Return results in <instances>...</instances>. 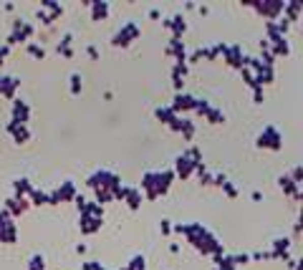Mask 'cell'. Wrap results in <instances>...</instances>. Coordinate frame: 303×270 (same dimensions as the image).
I'll return each mask as SVG.
<instances>
[{"mask_svg": "<svg viewBox=\"0 0 303 270\" xmlns=\"http://www.w3.org/2000/svg\"><path fill=\"white\" fill-rule=\"evenodd\" d=\"M200 162H195L187 152H182V154H177V159H174V167H172V172H174V177H182V179H187V177H192L195 174V167H197Z\"/></svg>", "mask_w": 303, "mask_h": 270, "instance_id": "cell-6", "label": "cell"}, {"mask_svg": "<svg viewBox=\"0 0 303 270\" xmlns=\"http://www.w3.org/2000/svg\"><path fill=\"white\" fill-rule=\"evenodd\" d=\"M81 270H104V265H101L99 260H86V263H83V268H81Z\"/></svg>", "mask_w": 303, "mask_h": 270, "instance_id": "cell-30", "label": "cell"}, {"mask_svg": "<svg viewBox=\"0 0 303 270\" xmlns=\"http://www.w3.org/2000/svg\"><path fill=\"white\" fill-rule=\"evenodd\" d=\"M8 132L13 134V139H15L18 144H25V141L31 139V129H28V124H18V122H10V124H8Z\"/></svg>", "mask_w": 303, "mask_h": 270, "instance_id": "cell-16", "label": "cell"}, {"mask_svg": "<svg viewBox=\"0 0 303 270\" xmlns=\"http://www.w3.org/2000/svg\"><path fill=\"white\" fill-rule=\"evenodd\" d=\"M18 78H13V76H0V94L3 96H13L15 94V88H18Z\"/></svg>", "mask_w": 303, "mask_h": 270, "instance_id": "cell-21", "label": "cell"}, {"mask_svg": "<svg viewBox=\"0 0 303 270\" xmlns=\"http://www.w3.org/2000/svg\"><path fill=\"white\" fill-rule=\"evenodd\" d=\"M124 270H147V258L144 255H132V260L124 265Z\"/></svg>", "mask_w": 303, "mask_h": 270, "instance_id": "cell-23", "label": "cell"}, {"mask_svg": "<svg viewBox=\"0 0 303 270\" xmlns=\"http://www.w3.org/2000/svg\"><path fill=\"white\" fill-rule=\"evenodd\" d=\"M154 116H157L162 124H167V127L177 119V114L172 111V106H169V104H167V106H157V109H154Z\"/></svg>", "mask_w": 303, "mask_h": 270, "instance_id": "cell-20", "label": "cell"}, {"mask_svg": "<svg viewBox=\"0 0 303 270\" xmlns=\"http://www.w3.org/2000/svg\"><path fill=\"white\" fill-rule=\"evenodd\" d=\"M172 232H177V235H185V240L197 250V253H202V255H220V253H225L223 250V243L202 225V222H174L172 225Z\"/></svg>", "mask_w": 303, "mask_h": 270, "instance_id": "cell-1", "label": "cell"}, {"mask_svg": "<svg viewBox=\"0 0 303 270\" xmlns=\"http://www.w3.org/2000/svg\"><path fill=\"white\" fill-rule=\"evenodd\" d=\"M36 33V25L33 23H28L25 18H18L15 23H13V33H10V38H8V46H13V43H28V38Z\"/></svg>", "mask_w": 303, "mask_h": 270, "instance_id": "cell-5", "label": "cell"}, {"mask_svg": "<svg viewBox=\"0 0 303 270\" xmlns=\"http://www.w3.org/2000/svg\"><path fill=\"white\" fill-rule=\"evenodd\" d=\"M278 185H281V190H283L286 195H291L296 202L301 200V185H298V182H296L291 174H283V177L278 179Z\"/></svg>", "mask_w": 303, "mask_h": 270, "instance_id": "cell-14", "label": "cell"}, {"mask_svg": "<svg viewBox=\"0 0 303 270\" xmlns=\"http://www.w3.org/2000/svg\"><path fill=\"white\" fill-rule=\"evenodd\" d=\"M159 232L162 235H172V220H162L159 222Z\"/></svg>", "mask_w": 303, "mask_h": 270, "instance_id": "cell-29", "label": "cell"}, {"mask_svg": "<svg viewBox=\"0 0 303 270\" xmlns=\"http://www.w3.org/2000/svg\"><path fill=\"white\" fill-rule=\"evenodd\" d=\"M230 258H232L235 268H243V265H248V263H250V255H248V253H235V255H230Z\"/></svg>", "mask_w": 303, "mask_h": 270, "instance_id": "cell-27", "label": "cell"}, {"mask_svg": "<svg viewBox=\"0 0 303 270\" xmlns=\"http://www.w3.org/2000/svg\"><path fill=\"white\" fill-rule=\"evenodd\" d=\"M223 56H225V61H227V66H232V68H240L245 66V51H243V46H237V43H232V46H225V51H223Z\"/></svg>", "mask_w": 303, "mask_h": 270, "instance_id": "cell-10", "label": "cell"}, {"mask_svg": "<svg viewBox=\"0 0 303 270\" xmlns=\"http://www.w3.org/2000/svg\"><path fill=\"white\" fill-rule=\"evenodd\" d=\"M28 202L36 204V207H41V204H51V192H46V190H38V187H33V192L28 195Z\"/></svg>", "mask_w": 303, "mask_h": 270, "instance_id": "cell-18", "label": "cell"}, {"mask_svg": "<svg viewBox=\"0 0 303 270\" xmlns=\"http://www.w3.org/2000/svg\"><path fill=\"white\" fill-rule=\"evenodd\" d=\"M139 33H142V31H139V23L127 20V23H124V25H122V28L111 36V43H114V46H129L132 41H137V38H139Z\"/></svg>", "mask_w": 303, "mask_h": 270, "instance_id": "cell-4", "label": "cell"}, {"mask_svg": "<svg viewBox=\"0 0 303 270\" xmlns=\"http://www.w3.org/2000/svg\"><path fill=\"white\" fill-rule=\"evenodd\" d=\"M28 119H31V106H28V101H25V99H15V101H13V122L28 124Z\"/></svg>", "mask_w": 303, "mask_h": 270, "instance_id": "cell-13", "label": "cell"}, {"mask_svg": "<svg viewBox=\"0 0 303 270\" xmlns=\"http://www.w3.org/2000/svg\"><path fill=\"white\" fill-rule=\"evenodd\" d=\"M28 207H31L28 197H15V195H13V197L8 200V204H5V212H8L10 217H18V215H23Z\"/></svg>", "mask_w": 303, "mask_h": 270, "instance_id": "cell-15", "label": "cell"}, {"mask_svg": "<svg viewBox=\"0 0 303 270\" xmlns=\"http://www.w3.org/2000/svg\"><path fill=\"white\" fill-rule=\"evenodd\" d=\"M195 101H197V96H192V94H185V91H177L169 106H172V111L179 116V114H187V111H192V109H195Z\"/></svg>", "mask_w": 303, "mask_h": 270, "instance_id": "cell-7", "label": "cell"}, {"mask_svg": "<svg viewBox=\"0 0 303 270\" xmlns=\"http://www.w3.org/2000/svg\"><path fill=\"white\" fill-rule=\"evenodd\" d=\"M291 245H293L291 237H276L270 243V258L273 260H288L291 258Z\"/></svg>", "mask_w": 303, "mask_h": 270, "instance_id": "cell-9", "label": "cell"}, {"mask_svg": "<svg viewBox=\"0 0 303 270\" xmlns=\"http://www.w3.org/2000/svg\"><path fill=\"white\" fill-rule=\"evenodd\" d=\"M25 51H28L31 56H36V58H46V48H43V46H38V43H33V41H28V43H25Z\"/></svg>", "mask_w": 303, "mask_h": 270, "instance_id": "cell-25", "label": "cell"}, {"mask_svg": "<svg viewBox=\"0 0 303 270\" xmlns=\"http://www.w3.org/2000/svg\"><path fill=\"white\" fill-rule=\"evenodd\" d=\"M76 253H78V255H83V253H86V245H83V243H81V245H76Z\"/></svg>", "mask_w": 303, "mask_h": 270, "instance_id": "cell-35", "label": "cell"}, {"mask_svg": "<svg viewBox=\"0 0 303 270\" xmlns=\"http://www.w3.org/2000/svg\"><path fill=\"white\" fill-rule=\"evenodd\" d=\"M86 185H88L94 192H96V190H109V192H114V190L122 185V179H119V174L111 172V169H96L94 174H88Z\"/></svg>", "mask_w": 303, "mask_h": 270, "instance_id": "cell-2", "label": "cell"}, {"mask_svg": "<svg viewBox=\"0 0 303 270\" xmlns=\"http://www.w3.org/2000/svg\"><path fill=\"white\" fill-rule=\"evenodd\" d=\"M213 270H218V268H213Z\"/></svg>", "mask_w": 303, "mask_h": 270, "instance_id": "cell-36", "label": "cell"}, {"mask_svg": "<svg viewBox=\"0 0 303 270\" xmlns=\"http://www.w3.org/2000/svg\"><path fill=\"white\" fill-rule=\"evenodd\" d=\"M28 270H46V258L43 255H33L28 260Z\"/></svg>", "mask_w": 303, "mask_h": 270, "instance_id": "cell-26", "label": "cell"}, {"mask_svg": "<svg viewBox=\"0 0 303 270\" xmlns=\"http://www.w3.org/2000/svg\"><path fill=\"white\" fill-rule=\"evenodd\" d=\"M86 53H88L91 58H99V48H96V46H86Z\"/></svg>", "mask_w": 303, "mask_h": 270, "instance_id": "cell-32", "label": "cell"}, {"mask_svg": "<svg viewBox=\"0 0 303 270\" xmlns=\"http://www.w3.org/2000/svg\"><path fill=\"white\" fill-rule=\"evenodd\" d=\"M255 144H258L260 149H273V152H278V149L283 146V136H281V132H278L273 124H268V127H263V132L258 134Z\"/></svg>", "mask_w": 303, "mask_h": 270, "instance_id": "cell-3", "label": "cell"}, {"mask_svg": "<svg viewBox=\"0 0 303 270\" xmlns=\"http://www.w3.org/2000/svg\"><path fill=\"white\" fill-rule=\"evenodd\" d=\"M169 129L172 132H177V134H182V139H192L195 136V122L190 119V116H177L172 124H169Z\"/></svg>", "mask_w": 303, "mask_h": 270, "instance_id": "cell-11", "label": "cell"}, {"mask_svg": "<svg viewBox=\"0 0 303 270\" xmlns=\"http://www.w3.org/2000/svg\"><path fill=\"white\" fill-rule=\"evenodd\" d=\"M149 15H152V18H159V15H162V10H159V8H149Z\"/></svg>", "mask_w": 303, "mask_h": 270, "instance_id": "cell-33", "label": "cell"}, {"mask_svg": "<svg viewBox=\"0 0 303 270\" xmlns=\"http://www.w3.org/2000/svg\"><path fill=\"white\" fill-rule=\"evenodd\" d=\"M253 91V101L255 104H263V86H255V88H250Z\"/></svg>", "mask_w": 303, "mask_h": 270, "instance_id": "cell-31", "label": "cell"}, {"mask_svg": "<svg viewBox=\"0 0 303 270\" xmlns=\"http://www.w3.org/2000/svg\"><path fill=\"white\" fill-rule=\"evenodd\" d=\"M71 94L74 96L81 94V73H71Z\"/></svg>", "mask_w": 303, "mask_h": 270, "instance_id": "cell-28", "label": "cell"}, {"mask_svg": "<svg viewBox=\"0 0 303 270\" xmlns=\"http://www.w3.org/2000/svg\"><path fill=\"white\" fill-rule=\"evenodd\" d=\"M58 53L66 56V58L74 56V36H71V33H66V36L61 38V43H58Z\"/></svg>", "mask_w": 303, "mask_h": 270, "instance_id": "cell-22", "label": "cell"}, {"mask_svg": "<svg viewBox=\"0 0 303 270\" xmlns=\"http://www.w3.org/2000/svg\"><path fill=\"white\" fill-rule=\"evenodd\" d=\"M88 8H91V18L94 20H101V18H106L109 15V3H101V0H96V3H86Z\"/></svg>", "mask_w": 303, "mask_h": 270, "instance_id": "cell-19", "label": "cell"}, {"mask_svg": "<svg viewBox=\"0 0 303 270\" xmlns=\"http://www.w3.org/2000/svg\"><path fill=\"white\" fill-rule=\"evenodd\" d=\"M169 253H172V255H177V253H179V245H177V243H172V245H169Z\"/></svg>", "mask_w": 303, "mask_h": 270, "instance_id": "cell-34", "label": "cell"}, {"mask_svg": "<svg viewBox=\"0 0 303 270\" xmlns=\"http://www.w3.org/2000/svg\"><path fill=\"white\" fill-rule=\"evenodd\" d=\"M13 192H15V197H28V195L33 192L31 179H28V177H18V179L13 182Z\"/></svg>", "mask_w": 303, "mask_h": 270, "instance_id": "cell-17", "label": "cell"}, {"mask_svg": "<svg viewBox=\"0 0 303 270\" xmlns=\"http://www.w3.org/2000/svg\"><path fill=\"white\" fill-rule=\"evenodd\" d=\"M205 119H207L210 124H223V122H225V114H223L220 109L210 106V109H207V114H205Z\"/></svg>", "mask_w": 303, "mask_h": 270, "instance_id": "cell-24", "label": "cell"}, {"mask_svg": "<svg viewBox=\"0 0 303 270\" xmlns=\"http://www.w3.org/2000/svg\"><path fill=\"white\" fill-rule=\"evenodd\" d=\"M76 195V185L71 182V179H66V182H61V187L58 190H53L51 192V204H61V202H71Z\"/></svg>", "mask_w": 303, "mask_h": 270, "instance_id": "cell-8", "label": "cell"}, {"mask_svg": "<svg viewBox=\"0 0 303 270\" xmlns=\"http://www.w3.org/2000/svg\"><path fill=\"white\" fill-rule=\"evenodd\" d=\"M164 53H167V56H172L174 61H187V48H185L182 38H169V43H167Z\"/></svg>", "mask_w": 303, "mask_h": 270, "instance_id": "cell-12", "label": "cell"}]
</instances>
